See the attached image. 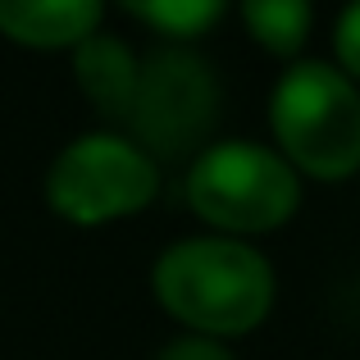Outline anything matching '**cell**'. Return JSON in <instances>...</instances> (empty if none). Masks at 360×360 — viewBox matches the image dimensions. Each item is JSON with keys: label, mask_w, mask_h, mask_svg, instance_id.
I'll use <instances>...</instances> for the list:
<instances>
[{"label": "cell", "mask_w": 360, "mask_h": 360, "mask_svg": "<svg viewBox=\"0 0 360 360\" xmlns=\"http://www.w3.org/2000/svg\"><path fill=\"white\" fill-rule=\"evenodd\" d=\"M46 201L78 229L128 219L160 192V165L119 132H82L46 169Z\"/></svg>", "instance_id": "277c9868"}, {"label": "cell", "mask_w": 360, "mask_h": 360, "mask_svg": "<svg viewBox=\"0 0 360 360\" xmlns=\"http://www.w3.org/2000/svg\"><path fill=\"white\" fill-rule=\"evenodd\" d=\"M101 23L105 5L96 0H0V37L32 51H78Z\"/></svg>", "instance_id": "8992f818"}, {"label": "cell", "mask_w": 360, "mask_h": 360, "mask_svg": "<svg viewBox=\"0 0 360 360\" xmlns=\"http://www.w3.org/2000/svg\"><path fill=\"white\" fill-rule=\"evenodd\" d=\"M141 60L110 32H96L73 51V82L105 119H128L137 96Z\"/></svg>", "instance_id": "52a82bcc"}, {"label": "cell", "mask_w": 360, "mask_h": 360, "mask_svg": "<svg viewBox=\"0 0 360 360\" xmlns=\"http://www.w3.org/2000/svg\"><path fill=\"white\" fill-rule=\"evenodd\" d=\"M269 128L301 178L342 183L360 169V87L333 60H297L274 82Z\"/></svg>", "instance_id": "7a4b0ae2"}, {"label": "cell", "mask_w": 360, "mask_h": 360, "mask_svg": "<svg viewBox=\"0 0 360 360\" xmlns=\"http://www.w3.org/2000/svg\"><path fill=\"white\" fill-rule=\"evenodd\" d=\"M242 23L260 51L297 64L301 46L310 41V27H315V9L306 0H246Z\"/></svg>", "instance_id": "ba28073f"}, {"label": "cell", "mask_w": 360, "mask_h": 360, "mask_svg": "<svg viewBox=\"0 0 360 360\" xmlns=\"http://www.w3.org/2000/svg\"><path fill=\"white\" fill-rule=\"evenodd\" d=\"M333 64L360 87V5H347L333 23Z\"/></svg>", "instance_id": "30bf717a"}, {"label": "cell", "mask_w": 360, "mask_h": 360, "mask_svg": "<svg viewBox=\"0 0 360 360\" xmlns=\"http://www.w3.org/2000/svg\"><path fill=\"white\" fill-rule=\"evenodd\" d=\"M155 301L196 338H246L269 319L278 278L274 264L238 238H183L165 246L150 269Z\"/></svg>", "instance_id": "6da1fadb"}, {"label": "cell", "mask_w": 360, "mask_h": 360, "mask_svg": "<svg viewBox=\"0 0 360 360\" xmlns=\"http://www.w3.org/2000/svg\"><path fill=\"white\" fill-rule=\"evenodd\" d=\"M187 205L219 238L278 233L301 210V174L274 146L246 137L210 141L187 169Z\"/></svg>", "instance_id": "3957f363"}, {"label": "cell", "mask_w": 360, "mask_h": 360, "mask_svg": "<svg viewBox=\"0 0 360 360\" xmlns=\"http://www.w3.org/2000/svg\"><path fill=\"white\" fill-rule=\"evenodd\" d=\"M128 14L169 41H192L224 18V0H128Z\"/></svg>", "instance_id": "9c48e42d"}, {"label": "cell", "mask_w": 360, "mask_h": 360, "mask_svg": "<svg viewBox=\"0 0 360 360\" xmlns=\"http://www.w3.org/2000/svg\"><path fill=\"white\" fill-rule=\"evenodd\" d=\"M155 360H233V352L214 338H196V333H183L165 347Z\"/></svg>", "instance_id": "8fae6325"}, {"label": "cell", "mask_w": 360, "mask_h": 360, "mask_svg": "<svg viewBox=\"0 0 360 360\" xmlns=\"http://www.w3.org/2000/svg\"><path fill=\"white\" fill-rule=\"evenodd\" d=\"M219 119V78L205 55L187 46H165V51L141 60L137 96H132L128 123L132 141L155 155H201L210 146V128Z\"/></svg>", "instance_id": "5b68a950"}]
</instances>
